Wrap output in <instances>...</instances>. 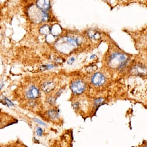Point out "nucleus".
I'll use <instances>...</instances> for the list:
<instances>
[{
    "mask_svg": "<svg viewBox=\"0 0 147 147\" xmlns=\"http://www.w3.org/2000/svg\"><path fill=\"white\" fill-rule=\"evenodd\" d=\"M49 30H50L49 28L47 26H44V27H43L42 28L41 31L42 32L43 34H47L49 33Z\"/></svg>",
    "mask_w": 147,
    "mask_h": 147,
    "instance_id": "nucleus-13",
    "label": "nucleus"
},
{
    "mask_svg": "<svg viewBox=\"0 0 147 147\" xmlns=\"http://www.w3.org/2000/svg\"><path fill=\"white\" fill-rule=\"evenodd\" d=\"M36 6L39 10L46 12L50 7L49 0H37Z\"/></svg>",
    "mask_w": 147,
    "mask_h": 147,
    "instance_id": "nucleus-6",
    "label": "nucleus"
},
{
    "mask_svg": "<svg viewBox=\"0 0 147 147\" xmlns=\"http://www.w3.org/2000/svg\"><path fill=\"white\" fill-rule=\"evenodd\" d=\"M127 60L128 59L126 55L119 53H115L111 56L109 64L113 68L120 69L126 64Z\"/></svg>",
    "mask_w": 147,
    "mask_h": 147,
    "instance_id": "nucleus-1",
    "label": "nucleus"
},
{
    "mask_svg": "<svg viewBox=\"0 0 147 147\" xmlns=\"http://www.w3.org/2000/svg\"><path fill=\"white\" fill-rule=\"evenodd\" d=\"M30 16L33 22L40 23L41 22H46L49 19V16L46 12H44L38 8H34L33 11H32L30 13Z\"/></svg>",
    "mask_w": 147,
    "mask_h": 147,
    "instance_id": "nucleus-2",
    "label": "nucleus"
},
{
    "mask_svg": "<svg viewBox=\"0 0 147 147\" xmlns=\"http://www.w3.org/2000/svg\"><path fill=\"white\" fill-rule=\"evenodd\" d=\"M145 147H146V145H145Z\"/></svg>",
    "mask_w": 147,
    "mask_h": 147,
    "instance_id": "nucleus-21",
    "label": "nucleus"
},
{
    "mask_svg": "<svg viewBox=\"0 0 147 147\" xmlns=\"http://www.w3.org/2000/svg\"><path fill=\"white\" fill-rule=\"evenodd\" d=\"M39 94L40 92L39 89L36 87L32 86L27 91L26 93V96L28 99L34 100L37 99L39 96Z\"/></svg>",
    "mask_w": 147,
    "mask_h": 147,
    "instance_id": "nucleus-5",
    "label": "nucleus"
},
{
    "mask_svg": "<svg viewBox=\"0 0 147 147\" xmlns=\"http://www.w3.org/2000/svg\"><path fill=\"white\" fill-rule=\"evenodd\" d=\"M95 57V54H94V55H92L91 57H90V59H92V58H94Z\"/></svg>",
    "mask_w": 147,
    "mask_h": 147,
    "instance_id": "nucleus-20",
    "label": "nucleus"
},
{
    "mask_svg": "<svg viewBox=\"0 0 147 147\" xmlns=\"http://www.w3.org/2000/svg\"><path fill=\"white\" fill-rule=\"evenodd\" d=\"M48 114V116L51 118V119H55L58 118V114L57 112V111L56 110H49L47 112Z\"/></svg>",
    "mask_w": 147,
    "mask_h": 147,
    "instance_id": "nucleus-11",
    "label": "nucleus"
},
{
    "mask_svg": "<svg viewBox=\"0 0 147 147\" xmlns=\"http://www.w3.org/2000/svg\"><path fill=\"white\" fill-rule=\"evenodd\" d=\"M41 88L44 92L49 93L54 89L55 85L51 82H47L43 84Z\"/></svg>",
    "mask_w": 147,
    "mask_h": 147,
    "instance_id": "nucleus-8",
    "label": "nucleus"
},
{
    "mask_svg": "<svg viewBox=\"0 0 147 147\" xmlns=\"http://www.w3.org/2000/svg\"><path fill=\"white\" fill-rule=\"evenodd\" d=\"M74 107H75V108H78V107H79V103H76L75 104V105H74Z\"/></svg>",
    "mask_w": 147,
    "mask_h": 147,
    "instance_id": "nucleus-19",
    "label": "nucleus"
},
{
    "mask_svg": "<svg viewBox=\"0 0 147 147\" xmlns=\"http://www.w3.org/2000/svg\"><path fill=\"white\" fill-rule=\"evenodd\" d=\"M75 58L74 57H71V58L69 59V60L67 61V64L69 65H71L73 64V63L75 62Z\"/></svg>",
    "mask_w": 147,
    "mask_h": 147,
    "instance_id": "nucleus-17",
    "label": "nucleus"
},
{
    "mask_svg": "<svg viewBox=\"0 0 147 147\" xmlns=\"http://www.w3.org/2000/svg\"><path fill=\"white\" fill-rule=\"evenodd\" d=\"M4 86H5V83L4 82L1 83V84H0V91H1L3 89V88H4Z\"/></svg>",
    "mask_w": 147,
    "mask_h": 147,
    "instance_id": "nucleus-18",
    "label": "nucleus"
},
{
    "mask_svg": "<svg viewBox=\"0 0 147 147\" xmlns=\"http://www.w3.org/2000/svg\"><path fill=\"white\" fill-rule=\"evenodd\" d=\"M34 120L35 122H36V123H38V124H39V125H42V126H46V124H45L43 122L41 121L40 120H39V119H37V118H34Z\"/></svg>",
    "mask_w": 147,
    "mask_h": 147,
    "instance_id": "nucleus-15",
    "label": "nucleus"
},
{
    "mask_svg": "<svg viewBox=\"0 0 147 147\" xmlns=\"http://www.w3.org/2000/svg\"><path fill=\"white\" fill-rule=\"evenodd\" d=\"M1 98L2 99L1 100V101L3 104H4V105H7L9 107H13L14 105V104L10 100H9L7 97H6L5 96H3V97H1Z\"/></svg>",
    "mask_w": 147,
    "mask_h": 147,
    "instance_id": "nucleus-9",
    "label": "nucleus"
},
{
    "mask_svg": "<svg viewBox=\"0 0 147 147\" xmlns=\"http://www.w3.org/2000/svg\"><path fill=\"white\" fill-rule=\"evenodd\" d=\"M133 73L137 76H144L146 75V68L141 65H137L133 69Z\"/></svg>",
    "mask_w": 147,
    "mask_h": 147,
    "instance_id": "nucleus-7",
    "label": "nucleus"
},
{
    "mask_svg": "<svg viewBox=\"0 0 147 147\" xmlns=\"http://www.w3.org/2000/svg\"><path fill=\"white\" fill-rule=\"evenodd\" d=\"M54 66L53 64H49V65H44L42 67V68L43 69H51L53 68H54Z\"/></svg>",
    "mask_w": 147,
    "mask_h": 147,
    "instance_id": "nucleus-16",
    "label": "nucleus"
},
{
    "mask_svg": "<svg viewBox=\"0 0 147 147\" xmlns=\"http://www.w3.org/2000/svg\"><path fill=\"white\" fill-rule=\"evenodd\" d=\"M105 77L100 72L94 74L91 78L92 84L96 86H100L103 85L105 83Z\"/></svg>",
    "mask_w": 147,
    "mask_h": 147,
    "instance_id": "nucleus-4",
    "label": "nucleus"
},
{
    "mask_svg": "<svg viewBox=\"0 0 147 147\" xmlns=\"http://www.w3.org/2000/svg\"><path fill=\"white\" fill-rule=\"evenodd\" d=\"M88 34L90 36V37L92 39H98L100 38V34H99V33L97 32V31H95L94 30L90 31L88 33Z\"/></svg>",
    "mask_w": 147,
    "mask_h": 147,
    "instance_id": "nucleus-10",
    "label": "nucleus"
},
{
    "mask_svg": "<svg viewBox=\"0 0 147 147\" xmlns=\"http://www.w3.org/2000/svg\"><path fill=\"white\" fill-rule=\"evenodd\" d=\"M72 92L76 95L82 94L86 89L85 83L81 80H77L73 82L70 86Z\"/></svg>",
    "mask_w": 147,
    "mask_h": 147,
    "instance_id": "nucleus-3",
    "label": "nucleus"
},
{
    "mask_svg": "<svg viewBox=\"0 0 147 147\" xmlns=\"http://www.w3.org/2000/svg\"><path fill=\"white\" fill-rule=\"evenodd\" d=\"M36 134L38 135V136H42V134H43V130L41 127H38L36 128Z\"/></svg>",
    "mask_w": 147,
    "mask_h": 147,
    "instance_id": "nucleus-14",
    "label": "nucleus"
},
{
    "mask_svg": "<svg viewBox=\"0 0 147 147\" xmlns=\"http://www.w3.org/2000/svg\"><path fill=\"white\" fill-rule=\"evenodd\" d=\"M103 101H104V100L102 98H99V99L95 100V106L96 107H98V106L99 107V105H100L102 104V103H103Z\"/></svg>",
    "mask_w": 147,
    "mask_h": 147,
    "instance_id": "nucleus-12",
    "label": "nucleus"
}]
</instances>
